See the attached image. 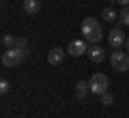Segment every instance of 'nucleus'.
<instances>
[{"instance_id":"f257e3e1","label":"nucleus","mask_w":129,"mask_h":118,"mask_svg":"<svg viewBox=\"0 0 129 118\" xmlns=\"http://www.w3.org/2000/svg\"><path fill=\"white\" fill-rule=\"evenodd\" d=\"M103 36V28L97 17H86L82 22V39H86L88 43H99Z\"/></svg>"},{"instance_id":"f03ea898","label":"nucleus","mask_w":129,"mask_h":118,"mask_svg":"<svg viewBox=\"0 0 129 118\" xmlns=\"http://www.w3.org/2000/svg\"><path fill=\"white\" fill-rule=\"evenodd\" d=\"M28 54H30V52L28 50H22V47H7L5 52H2V64H5V67H9V69H13V67H17V64H22L24 60L28 58Z\"/></svg>"},{"instance_id":"7ed1b4c3","label":"nucleus","mask_w":129,"mask_h":118,"mask_svg":"<svg viewBox=\"0 0 129 118\" xmlns=\"http://www.w3.org/2000/svg\"><path fill=\"white\" fill-rule=\"evenodd\" d=\"M88 86H90L92 95L101 97L103 92H108V88H110V77H108L106 73H92L90 80H88Z\"/></svg>"},{"instance_id":"20e7f679","label":"nucleus","mask_w":129,"mask_h":118,"mask_svg":"<svg viewBox=\"0 0 129 118\" xmlns=\"http://www.w3.org/2000/svg\"><path fill=\"white\" fill-rule=\"evenodd\" d=\"M110 62H112V67H114L116 71H120V73L129 71V52L127 50H114L110 54Z\"/></svg>"},{"instance_id":"39448f33","label":"nucleus","mask_w":129,"mask_h":118,"mask_svg":"<svg viewBox=\"0 0 129 118\" xmlns=\"http://www.w3.org/2000/svg\"><path fill=\"white\" fill-rule=\"evenodd\" d=\"M125 41H127V36H125V32L120 30V28H112V30L108 32V43H110L114 50L125 47Z\"/></svg>"},{"instance_id":"423d86ee","label":"nucleus","mask_w":129,"mask_h":118,"mask_svg":"<svg viewBox=\"0 0 129 118\" xmlns=\"http://www.w3.org/2000/svg\"><path fill=\"white\" fill-rule=\"evenodd\" d=\"M88 52V45H86V39H75V41L69 43V47H67V54L73 56V58H80L82 54H86Z\"/></svg>"},{"instance_id":"0eeeda50","label":"nucleus","mask_w":129,"mask_h":118,"mask_svg":"<svg viewBox=\"0 0 129 118\" xmlns=\"http://www.w3.org/2000/svg\"><path fill=\"white\" fill-rule=\"evenodd\" d=\"M86 56L92 62H103V60H106V52H103V47L99 45V43H92V47H88Z\"/></svg>"},{"instance_id":"6e6552de","label":"nucleus","mask_w":129,"mask_h":118,"mask_svg":"<svg viewBox=\"0 0 129 118\" xmlns=\"http://www.w3.org/2000/svg\"><path fill=\"white\" fill-rule=\"evenodd\" d=\"M62 60H64V50H62V47H54V50L47 52V62H50V64L56 67V64H60Z\"/></svg>"},{"instance_id":"1a4fd4ad","label":"nucleus","mask_w":129,"mask_h":118,"mask_svg":"<svg viewBox=\"0 0 129 118\" xmlns=\"http://www.w3.org/2000/svg\"><path fill=\"white\" fill-rule=\"evenodd\" d=\"M88 95H90V86H88V82H82V80H80V82L75 84V99L84 101Z\"/></svg>"},{"instance_id":"9d476101","label":"nucleus","mask_w":129,"mask_h":118,"mask_svg":"<svg viewBox=\"0 0 129 118\" xmlns=\"http://www.w3.org/2000/svg\"><path fill=\"white\" fill-rule=\"evenodd\" d=\"M24 11L28 15H37L41 11V0H24Z\"/></svg>"},{"instance_id":"9b49d317","label":"nucleus","mask_w":129,"mask_h":118,"mask_svg":"<svg viewBox=\"0 0 129 118\" xmlns=\"http://www.w3.org/2000/svg\"><path fill=\"white\" fill-rule=\"evenodd\" d=\"M101 17L106 19V22H116V19H118V15H116V11L112 9V7H106V9L101 11Z\"/></svg>"},{"instance_id":"f8f14e48","label":"nucleus","mask_w":129,"mask_h":118,"mask_svg":"<svg viewBox=\"0 0 129 118\" xmlns=\"http://www.w3.org/2000/svg\"><path fill=\"white\" fill-rule=\"evenodd\" d=\"M118 24H120V26H129V7H123V9H120Z\"/></svg>"},{"instance_id":"ddd939ff","label":"nucleus","mask_w":129,"mask_h":118,"mask_svg":"<svg viewBox=\"0 0 129 118\" xmlns=\"http://www.w3.org/2000/svg\"><path fill=\"white\" fill-rule=\"evenodd\" d=\"M112 103H114V95H112L110 90H108V92H103V95H101V105H106V107H110Z\"/></svg>"},{"instance_id":"4468645a","label":"nucleus","mask_w":129,"mask_h":118,"mask_svg":"<svg viewBox=\"0 0 129 118\" xmlns=\"http://www.w3.org/2000/svg\"><path fill=\"white\" fill-rule=\"evenodd\" d=\"M15 39H17V36H13V34H2V45H5V50L15 45Z\"/></svg>"},{"instance_id":"2eb2a0df","label":"nucleus","mask_w":129,"mask_h":118,"mask_svg":"<svg viewBox=\"0 0 129 118\" xmlns=\"http://www.w3.org/2000/svg\"><path fill=\"white\" fill-rule=\"evenodd\" d=\"M15 47H22V50H28V39H24V36H17V39H15Z\"/></svg>"},{"instance_id":"dca6fc26","label":"nucleus","mask_w":129,"mask_h":118,"mask_svg":"<svg viewBox=\"0 0 129 118\" xmlns=\"http://www.w3.org/2000/svg\"><path fill=\"white\" fill-rule=\"evenodd\" d=\"M9 90H11V84L7 82V80H2V82H0V92H2V95H7Z\"/></svg>"},{"instance_id":"f3484780","label":"nucleus","mask_w":129,"mask_h":118,"mask_svg":"<svg viewBox=\"0 0 129 118\" xmlns=\"http://www.w3.org/2000/svg\"><path fill=\"white\" fill-rule=\"evenodd\" d=\"M116 5H120V7H129V0H114Z\"/></svg>"},{"instance_id":"a211bd4d","label":"nucleus","mask_w":129,"mask_h":118,"mask_svg":"<svg viewBox=\"0 0 129 118\" xmlns=\"http://www.w3.org/2000/svg\"><path fill=\"white\" fill-rule=\"evenodd\" d=\"M125 50L129 52V36H127V41H125Z\"/></svg>"}]
</instances>
